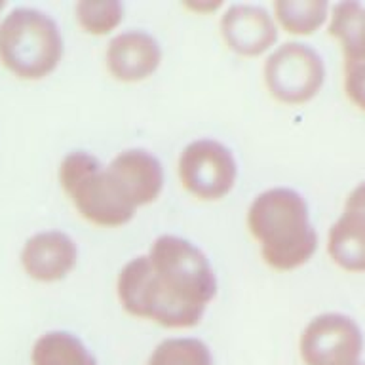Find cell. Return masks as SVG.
Returning <instances> with one entry per match:
<instances>
[{
  "label": "cell",
  "instance_id": "6da1fadb",
  "mask_svg": "<svg viewBox=\"0 0 365 365\" xmlns=\"http://www.w3.org/2000/svg\"><path fill=\"white\" fill-rule=\"evenodd\" d=\"M116 291L131 316L170 329H188L204 318L217 293V278L210 259L192 242L162 234L147 255L122 267Z\"/></svg>",
  "mask_w": 365,
  "mask_h": 365
},
{
  "label": "cell",
  "instance_id": "7a4b0ae2",
  "mask_svg": "<svg viewBox=\"0 0 365 365\" xmlns=\"http://www.w3.org/2000/svg\"><path fill=\"white\" fill-rule=\"evenodd\" d=\"M247 227L261 244V255L276 270H295L312 259L318 234L307 200L293 188H268L251 202Z\"/></svg>",
  "mask_w": 365,
  "mask_h": 365
},
{
  "label": "cell",
  "instance_id": "3957f363",
  "mask_svg": "<svg viewBox=\"0 0 365 365\" xmlns=\"http://www.w3.org/2000/svg\"><path fill=\"white\" fill-rule=\"evenodd\" d=\"M61 31L46 11L16 8L0 23V61L21 78H42L61 61Z\"/></svg>",
  "mask_w": 365,
  "mask_h": 365
},
{
  "label": "cell",
  "instance_id": "277c9868",
  "mask_svg": "<svg viewBox=\"0 0 365 365\" xmlns=\"http://www.w3.org/2000/svg\"><path fill=\"white\" fill-rule=\"evenodd\" d=\"M59 182L86 221L99 227H122L135 215L108 179L107 165L86 150H73L61 160Z\"/></svg>",
  "mask_w": 365,
  "mask_h": 365
},
{
  "label": "cell",
  "instance_id": "5b68a950",
  "mask_svg": "<svg viewBox=\"0 0 365 365\" xmlns=\"http://www.w3.org/2000/svg\"><path fill=\"white\" fill-rule=\"evenodd\" d=\"M325 80V63L312 46L285 42L267 57L264 82L278 101L301 105L318 96Z\"/></svg>",
  "mask_w": 365,
  "mask_h": 365
},
{
  "label": "cell",
  "instance_id": "8992f818",
  "mask_svg": "<svg viewBox=\"0 0 365 365\" xmlns=\"http://www.w3.org/2000/svg\"><path fill=\"white\" fill-rule=\"evenodd\" d=\"M299 354L304 365H356L364 354V333L346 314H319L302 329Z\"/></svg>",
  "mask_w": 365,
  "mask_h": 365
},
{
  "label": "cell",
  "instance_id": "52a82bcc",
  "mask_svg": "<svg viewBox=\"0 0 365 365\" xmlns=\"http://www.w3.org/2000/svg\"><path fill=\"white\" fill-rule=\"evenodd\" d=\"M177 171L182 187L196 198L219 200L232 190L238 164L227 145L204 137L182 148Z\"/></svg>",
  "mask_w": 365,
  "mask_h": 365
},
{
  "label": "cell",
  "instance_id": "ba28073f",
  "mask_svg": "<svg viewBox=\"0 0 365 365\" xmlns=\"http://www.w3.org/2000/svg\"><path fill=\"white\" fill-rule=\"evenodd\" d=\"M108 179L125 204L137 210L158 198L164 187V168L147 148H128L107 165Z\"/></svg>",
  "mask_w": 365,
  "mask_h": 365
},
{
  "label": "cell",
  "instance_id": "9c48e42d",
  "mask_svg": "<svg viewBox=\"0 0 365 365\" xmlns=\"http://www.w3.org/2000/svg\"><path fill=\"white\" fill-rule=\"evenodd\" d=\"M221 34L240 56H261L278 38L274 17L262 6L232 4L221 16Z\"/></svg>",
  "mask_w": 365,
  "mask_h": 365
},
{
  "label": "cell",
  "instance_id": "30bf717a",
  "mask_svg": "<svg viewBox=\"0 0 365 365\" xmlns=\"http://www.w3.org/2000/svg\"><path fill=\"white\" fill-rule=\"evenodd\" d=\"M105 59L114 78L122 82H139L158 68L162 48L158 40L147 31L128 29L110 38Z\"/></svg>",
  "mask_w": 365,
  "mask_h": 365
},
{
  "label": "cell",
  "instance_id": "8fae6325",
  "mask_svg": "<svg viewBox=\"0 0 365 365\" xmlns=\"http://www.w3.org/2000/svg\"><path fill=\"white\" fill-rule=\"evenodd\" d=\"M78 250L74 240L59 230H48L31 236L21 250L25 272L38 282H57L65 278L76 264Z\"/></svg>",
  "mask_w": 365,
  "mask_h": 365
},
{
  "label": "cell",
  "instance_id": "7c38bea8",
  "mask_svg": "<svg viewBox=\"0 0 365 365\" xmlns=\"http://www.w3.org/2000/svg\"><path fill=\"white\" fill-rule=\"evenodd\" d=\"M327 253L348 272H365V215L342 210L327 234Z\"/></svg>",
  "mask_w": 365,
  "mask_h": 365
},
{
  "label": "cell",
  "instance_id": "4fadbf2b",
  "mask_svg": "<svg viewBox=\"0 0 365 365\" xmlns=\"http://www.w3.org/2000/svg\"><path fill=\"white\" fill-rule=\"evenodd\" d=\"M33 365H97L96 356L78 336L68 331H48L31 350Z\"/></svg>",
  "mask_w": 365,
  "mask_h": 365
},
{
  "label": "cell",
  "instance_id": "5bb4252c",
  "mask_svg": "<svg viewBox=\"0 0 365 365\" xmlns=\"http://www.w3.org/2000/svg\"><path fill=\"white\" fill-rule=\"evenodd\" d=\"M327 31L333 38L341 42L344 57L365 51V4L346 0L333 6Z\"/></svg>",
  "mask_w": 365,
  "mask_h": 365
},
{
  "label": "cell",
  "instance_id": "9a60e30c",
  "mask_svg": "<svg viewBox=\"0 0 365 365\" xmlns=\"http://www.w3.org/2000/svg\"><path fill=\"white\" fill-rule=\"evenodd\" d=\"M274 14L287 33L312 34L329 17V4L325 0H276Z\"/></svg>",
  "mask_w": 365,
  "mask_h": 365
},
{
  "label": "cell",
  "instance_id": "2e32d148",
  "mask_svg": "<svg viewBox=\"0 0 365 365\" xmlns=\"http://www.w3.org/2000/svg\"><path fill=\"white\" fill-rule=\"evenodd\" d=\"M147 365H213L210 346L194 336L165 339L154 348Z\"/></svg>",
  "mask_w": 365,
  "mask_h": 365
},
{
  "label": "cell",
  "instance_id": "e0dca14e",
  "mask_svg": "<svg viewBox=\"0 0 365 365\" xmlns=\"http://www.w3.org/2000/svg\"><path fill=\"white\" fill-rule=\"evenodd\" d=\"M74 14L86 33L107 34L122 23L124 6L120 0H80Z\"/></svg>",
  "mask_w": 365,
  "mask_h": 365
},
{
  "label": "cell",
  "instance_id": "ac0fdd59",
  "mask_svg": "<svg viewBox=\"0 0 365 365\" xmlns=\"http://www.w3.org/2000/svg\"><path fill=\"white\" fill-rule=\"evenodd\" d=\"M344 91L348 99L365 113V51L344 57Z\"/></svg>",
  "mask_w": 365,
  "mask_h": 365
},
{
  "label": "cell",
  "instance_id": "d6986e66",
  "mask_svg": "<svg viewBox=\"0 0 365 365\" xmlns=\"http://www.w3.org/2000/svg\"><path fill=\"white\" fill-rule=\"evenodd\" d=\"M344 210L358 211V213L365 215V181H361L350 190L346 202H344Z\"/></svg>",
  "mask_w": 365,
  "mask_h": 365
},
{
  "label": "cell",
  "instance_id": "ffe728a7",
  "mask_svg": "<svg viewBox=\"0 0 365 365\" xmlns=\"http://www.w3.org/2000/svg\"><path fill=\"white\" fill-rule=\"evenodd\" d=\"M221 4H222L221 0H215V2H213V0H198V2L187 0V2H185V6H187V8H190V10H194V11H200V14L217 10V8H221Z\"/></svg>",
  "mask_w": 365,
  "mask_h": 365
},
{
  "label": "cell",
  "instance_id": "44dd1931",
  "mask_svg": "<svg viewBox=\"0 0 365 365\" xmlns=\"http://www.w3.org/2000/svg\"><path fill=\"white\" fill-rule=\"evenodd\" d=\"M4 4H6L4 0H0V10H2V8H4Z\"/></svg>",
  "mask_w": 365,
  "mask_h": 365
},
{
  "label": "cell",
  "instance_id": "7402d4cb",
  "mask_svg": "<svg viewBox=\"0 0 365 365\" xmlns=\"http://www.w3.org/2000/svg\"><path fill=\"white\" fill-rule=\"evenodd\" d=\"M356 365H365V364H364V361H359V364H356Z\"/></svg>",
  "mask_w": 365,
  "mask_h": 365
}]
</instances>
